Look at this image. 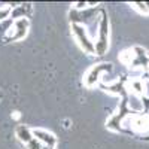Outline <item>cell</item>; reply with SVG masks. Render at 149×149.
<instances>
[{
	"label": "cell",
	"mask_w": 149,
	"mask_h": 149,
	"mask_svg": "<svg viewBox=\"0 0 149 149\" xmlns=\"http://www.w3.org/2000/svg\"><path fill=\"white\" fill-rule=\"evenodd\" d=\"M94 48L97 55H103L109 49V19L103 9H102L100 26H98V31H97V42L94 43Z\"/></svg>",
	"instance_id": "1"
},
{
	"label": "cell",
	"mask_w": 149,
	"mask_h": 149,
	"mask_svg": "<svg viewBox=\"0 0 149 149\" xmlns=\"http://www.w3.org/2000/svg\"><path fill=\"white\" fill-rule=\"evenodd\" d=\"M72 33H73L74 37H76L79 46L86 54H95L94 42L90 37V33H88V30H86V27L79 26V24H72Z\"/></svg>",
	"instance_id": "2"
},
{
	"label": "cell",
	"mask_w": 149,
	"mask_h": 149,
	"mask_svg": "<svg viewBox=\"0 0 149 149\" xmlns=\"http://www.w3.org/2000/svg\"><path fill=\"white\" fill-rule=\"evenodd\" d=\"M29 26H30L29 18H21V19L14 21V26H12L10 30L8 31L5 42H17V40L24 39L27 31H29Z\"/></svg>",
	"instance_id": "3"
},
{
	"label": "cell",
	"mask_w": 149,
	"mask_h": 149,
	"mask_svg": "<svg viewBox=\"0 0 149 149\" xmlns=\"http://www.w3.org/2000/svg\"><path fill=\"white\" fill-rule=\"evenodd\" d=\"M112 69V64L110 63H102V64H97V66H93L88 73H86V76H85V85L86 86H94L98 81H100V74L103 72H110Z\"/></svg>",
	"instance_id": "4"
},
{
	"label": "cell",
	"mask_w": 149,
	"mask_h": 149,
	"mask_svg": "<svg viewBox=\"0 0 149 149\" xmlns=\"http://www.w3.org/2000/svg\"><path fill=\"white\" fill-rule=\"evenodd\" d=\"M33 133V137L36 140H39L43 146H48V148H51L54 149L55 145H57V137L52 134V133H49L48 130H43V128H34L31 130Z\"/></svg>",
	"instance_id": "5"
},
{
	"label": "cell",
	"mask_w": 149,
	"mask_h": 149,
	"mask_svg": "<svg viewBox=\"0 0 149 149\" xmlns=\"http://www.w3.org/2000/svg\"><path fill=\"white\" fill-rule=\"evenodd\" d=\"M30 12H31V5H29V3H26V5H17V6L12 8L9 18L14 19V21L21 19V18H27L30 15Z\"/></svg>",
	"instance_id": "6"
},
{
	"label": "cell",
	"mask_w": 149,
	"mask_h": 149,
	"mask_svg": "<svg viewBox=\"0 0 149 149\" xmlns=\"http://www.w3.org/2000/svg\"><path fill=\"white\" fill-rule=\"evenodd\" d=\"M15 134H17V137L21 143L24 145H27L30 143L34 137H33V133H31V128H29L27 125H18L17 130H15Z\"/></svg>",
	"instance_id": "7"
},
{
	"label": "cell",
	"mask_w": 149,
	"mask_h": 149,
	"mask_svg": "<svg viewBox=\"0 0 149 149\" xmlns=\"http://www.w3.org/2000/svg\"><path fill=\"white\" fill-rule=\"evenodd\" d=\"M14 26V19H5V21H0V42H5L6 36H8V31L10 30V27Z\"/></svg>",
	"instance_id": "8"
},
{
	"label": "cell",
	"mask_w": 149,
	"mask_h": 149,
	"mask_svg": "<svg viewBox=\"0 0 149 149\" xmlns=\"http://www.w3.org/2000/svg\"><path fill=\"white\" fill-rule=\"evenodd\" d=\"M10 10H12V6L9 5H3L0 6V21H5L10 17Z\"/></svg>",
	"instance_id": "9"
},
{
	"label": "cell",
	"mask_w": 149,
	"mask_h": 149,
	"mask_svg": "<svg viewBox=\"0 0 149 149\" xmlns=\"http://www.w3.org/2000/svg\"><path fill=\"white\" fill-rule=\"evenodd\" d=\"M42 148H43V145L39 140H36V139H33L30 143L26 145V149H42Z\"/></svg>",
	"instance_id": "10"
},
{
	"label": "cell",
	"mask_w": 149,
	"mask_h": 149,
	"mask_svg": "<svg viewBox=\"0 0 149 149\" xmlns=\"http://www.w3.org/2000/svg\"><path fill=\"white\" fill-rule=\"evenodd\" d=\"M133 6L136 8V9H139L140 12H143V14H149V8H148V5L146 3H133Z\"/></svg>",
	"instance_id": "11"
}]
</instances>
